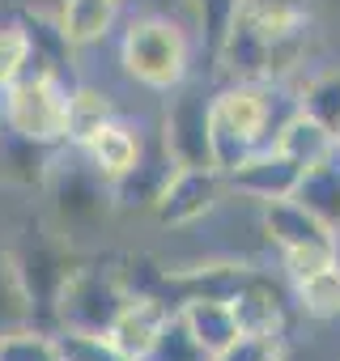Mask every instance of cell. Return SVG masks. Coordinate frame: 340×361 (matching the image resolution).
<instances>
[{"mask_svg":"<svg viewBox=\"0 0 340 361\" xmlns=\"http://www.w3.org/2000/svg\"><path fill=\"white\" fill-rule=\"evenodd\" d=\"M170 94H175V98L166 102L162 132H157L166 153L175 157L179 166H213V140H209V98L213 94H200L188 81L179 90H170Z\"/></svg>","mask_w":340,"mask_h":361,"instance_id":"7","label":"cell"},{"mask_svg":"<svg viewBox=\"0 0 340 361\" xmlns=\"http://www.w3.org/2000/svg\"><path fill=\"white\" fill-rule=\"evenodd\" d=\"M272 361H289V357H285V348H281V353H277V357H272Z\"/></svg>","mask_w":340,"mask_h":361,"instance_id":"33","label":"cell"},{"mask_svg":"<svg viewBox=\"0 0 340 361\" xmlns=\"http://www.w3.org/2000/svg\"><path fill=\"white\" fill-rule=\"evenodd\" d=\"M243 18L272 43L310 30V0H243Z\"/></svg>","mask_w":340,"mask_h":361,"instance_id":"18","label":"cell"},{"mask_svg":"<svg viewBox=\"0 0 340 361\" xmlns=\"http://www.w3.org/2000/svg\"><path fill=\"white\" fill-rule=\"evenodd\" d=\"M119 9H123V0H60L56 18L64 26V39L73 43V51H81V47L111 39Z\"/></svg>","mask_w":340,"mask_h":361,"instance_id":"16","label":"cell"},{"mask_svg":"<svg viewBox=\"0 0 340 361\" xmlns=\"http://www.w3.org/2000/svg\"><path fill=\"white\" fill-rule=\"evenodd\" d=\"M336 140H340V136H336Z\"/></svg>","mask_w":340,"mask_h":361,"instance_id":"35","label":"cell"},{"mask_svg":"<svg viewBox=\"0 0 340 361\" xmlns=\"http://www.w3.org/2000/svg\"><path fill=\"white\" fill-rule=\"evenodd\" d=\"M132 5L140 13H170V18H179V9H188V0H132Z\"/></svg>","mask_w":340,"mask_h":361,"instance_id":"31","label":"cell"},{"mask_svg":"<svg viewBox=\"0 0 340 361\" xmlns=\"http://www.w3.org/2000/svg\"><path fill=\"white\" fill-rule=\"evenodd\" d=\"M293 302L306 319H340V268H327L319 276H306L293 285Z\"/></svg>","mask_w":340,"mask_h":361,"instance_id":"24","label":"cell"},{"mask_svg":"<svg viewBox=\"0 0 340 361\" xmlns=\"http://www.w3.org/2000/svg\"><path fill=\"white\" fill-rule=\"evenodd\" d=\"M226 174L213 166H179L166 178V188L157 196V204L149 209L153 226L162 230H188L205 217H213V209L226 200Z\"/></svg>","mask_w":340,"mask_h":361,"instance_id":"5","label":"cell"},{"mask_svg":"<svg viewBox=\"0 0 340 361\" xmlns=\"http://www.w3.org/2000/svg\"><path fill=\"white\" fill-rule=\"evenodd\" d=\"M0 361H60L56 331H47L39 323L5 331L0 336Z\"/></svg>","mask_w":340,"mask_h":361,"instance_id":"26","label":"cell"},{"mask_svg":"<svg viewBox=\"0 0 340 361\" xmlns=\"http://www.w3.org/2000/svg\"><path fill=\"white\" fill-rule=\"evenodd\" d=\"M260 230L272 247L289 251V247H306V243H327L332 226H323L302 200L285 196V200H268L260 204Z\"/></svg>","mask_w":340,"mask_h":361,"instance_id":"14","label":"cell"},{"mask_svg":"<svg viewBox=\"0 0 340 361\" xmlns=\"http://www.w3.org/2000/svg\"><path fill=\"white\" fill-rule=\"evenodd\" d=\"M298 111V94L285 81H230L213 94V115L226 119L251 149L272 145L277 128Z\"/></svg>","mask_w":340,"mask_h":361,"instance_id":"4","label":"cell"},{"mask_svg":"<svg viewBox=\"0 0 340 361\" xmlns=\"http://www.w3.org/2000/svg\"><path fill=\"white\" fill-rule=\"evenodd\" d=\"M43 192H51V204H56V217H60V230L64 234H73L81 226H94L98 217L111 213V183H107L102 174H94V166L81 153H77L73 166H60L56 161V170H51V178H47Z\"/></svg>","mask_w":340,"mask_h":361,"instance_id":"6","label":"cell"},{"mask_svg":"<svg viewBox=\"0 0 340 361\" xmlns=\"http://www.w3.org/2000/svg\"><path fill=\"white\" fill-rule=\"evenodd\" d=\"M30 56H35V47H30V30H26L22 13L0 18V90L13 85L30 68Z\"/></svg>","mask_w":340,"mask_h":361,"instance_id":"25","label":"cell"},{"mask_svg":"<svg viewBox=\"0 0 340 361\" xmlns=\"http://www.w3.org/2000/svg\"><path fill=\"white\" fill-rule=\"evenodd\" d=\"M272 145H277L285 157H293L302 170L336 157V132H327L323 123H315V119H310V115H302V111H293V115L277 128Z\"/></svg>","mask_w":340,"mask_h":361,"instance_id":"17","label":"cell"},{"mask_svg":"<svg viewBox=\"0 0 340 361\" xmlns=\"http://www.w3.org/2000/svg\"><path fill=\"white\" fill-rule=\"evenodd\" d=\"M293 200H302L323 226H340V161H319V166H306L302 170V183L293 192Z\"/></svg>","mask_w":340,"mask_h":361,"instance_id":"20","label":"cell"},{"mask_svg":"<svg viewBox=\"0 0 340 361\" xmlns=\"http://www.w3.org/2000/svg\"><path fill=\"white\" fill-rule=\"evenodd\" d=\"M107 119H115L111 94H102L98 85H73V94H68V145L64 149H81Z\"/></svg>","mask_w":340,"mask_h":361,"instance_id":"21","label":"cell"},{"mask_svg":"<svg viewBox=\"0 0 340 361\" xmlns=\"http://www.w3.org/2000/svg\"><path fill=\"white\" fill-rule=\"evenodd\" d=\"M179 170V161L166 153V145H162V136L153 140V153H145L123 178H115L111 183V209H119V213H149L153 204H157V196H162V188H166V178Z\"/></svg>","mask_w":340,"mask_h":361,"instance_id":"11","label":"cell"},{"mask_svg":"<svg viewBox=\"0 0 340 361\" xmlns=\"http://www.w3.org/2000/svg\"><path fill=\"white\" fill-rule=\"evenodd\" d=\"M56 153H60V145L30 140V136L0 123V188L43 192L51 170H56Z\"/></svg>","mask_w":340,"mask_h":361,"instance_id":"9","label":"cell"},{"mask_svg":"<svg viewBox=\"0 0 340 361\" xmlns=\"http://www.w3.org/2000/svg\"><path fill=\"white\" fill-rule=\"evenodd\" d=\"M170 314H175V306H170L166 298H157V293H128L119 319H115L111 331H107V340H111L123 357L145 361L149 348L157 344L162 327L170 323Z\"/></svg>","mask_w":340,"mask_h":361,"instance_id":"10","label":"cell"},{"mask_svg":"<svg viewBox=\"0 0 340 361\" xmlns=\"http://www.w3.org/2000/svg\"><path fill=\"white\" fill-rule=\"evenodd\" d=\"M30 323H39L30 285L22 276L13 247H0V336L13 331V327H30Z\"/></svg>","mask_w":340,"mask_h":361,"instance_id":"19","label":"cell"},{"mask_svg":"<svg viewBox=\"0 0 340 361\" xmlns=\"http://www.w3.org/2000/svg\"><path fill=\"white\" fill-rule=\"evenodd\" d=\"M56 348H60V361H132L107 336H94V331H56Z\"/></svg>","mask_w":340,"mask_h":361,"instance_id":"28","label":"cell"},{"mask_svg":"<svg viewBox=\"0 0 340 361\" xmlns=\"http://www.w3.org/2000/svg\"><path fill=\"white\" fill-rule=\"evenodd\" d=\"M293 94H298L302 115H310L315 123H323L327 132L340 136V68H323V73L306 77Z\"/></svg>","mask_w":340,"mask_h":361,"instance_id":"22","label":"cell"},{"mask_svg":"<svg viewBox=\"0 0 340 361\" xmlns=\"http://www.w3.org/2000/svg\"><path fill=\"white\" fill-rule=\"evenodd\" d=\"M128 302V285L111 264H73L51 298L47 327L51 331H94L107 336Z\"/></svg>","mask_w":340,"mask_h":361,"instance_id":"2","label":"cell"},{"mask_svg":"<svg viewBox=\"0 0 340 361\" xmlns=\"http://www.w3.org/2000/svg\"><path fill=\"white\" fill-rule=\"evenodd\" d=\"M336 161H340V140H336Z\"/></svg>","mask_w":340,"mask_h":361,"instance_id":"34","label":"cell"},{"mask_svg":"<svg viewBox=\"0 0 340 361\" xmlns=\"http://www.w3.org/2000/svg\"><path fill=\"white\" fill-rule=\"evenodd\" d=\"M188 13H192V22H196V30H200L205 56L217 60V51H221L230 26H234L238 13H243V0H188Z\"/></svg>","mask_w":340,"mask_h":361,"instance_id":"23","label":"cell"},{"mask_svg":"<svg viewBox=\"0 0 340 361\" xmlns=\"http://www.w3.org/2000/svg\"><path fill=\"white\" fill-rule=\"evenodd\" d=\"M332 251H336V268H340V226L332 230Z\"/></svg>","mask_w":340,"mask_h":361,"instance_id":"32","label":"cell"},{"mask_svg":"<svg viewBox=\"0 0 340 361\" xmlns=\"http://www.w3.org/2000/svg\"><path fill=\"white\" fill-rule=\"evenodd\" d=\"M145 361H213V357L196 344V336L183 327L179 314H170V323L162 327V336H157V344L149 348Z\"/></svg>","mask_w":340,"mask_h":361,"instance_id":"27","label":"cell"},{"mask_svg":"<svg viewBox=\"0 0 340 361\" xmlns=\"http://www.w3.org/2000/svg\"><path fill=\"white\" fill-rule=\"evenodd\" d=\"M281 268H285L289 285H298V281H306V276H319V272H327V268H336L332 238H327V243H306V247L281 251Z\"/></svg>","mask_w":340,"mask_h":361,"instance_id":"29","label":"cell"},{"mask_svg":"<svg viewBox=\"0 0 340 361\" xmlns=\"http://www.w3.org/2000/svg\"><path fill=\"white\" fill-rule=\"evenodd\" d=\"M68 77L51 73L43 64H30L13 85L0 90V123L43 140V145H68Z\"/></svg>","mask_w":340,"mask_h":361,"instance_id":"3","label":"cell"},{"mask_svg":"<svg viewBox=\"0 0 340 361\" xmlns=\"http://www.w3.org/2000/svg\"><path fill=\"white\" fill-rule=\"evenodd\" d=\"M230 310H234L238 336H255V340H277L281 344V336H285V302L260 272H251L238 285V293L230 298Z\"/></svg>","mask_w":340,"mask_h":361,"instance_id":"13","label":"cell"},{"mask_svg":"<svg viewBox=\"0 0 340 361\" xmlns=\"http://www.w3.org/2000/svg\"><path fill=\"white\" fill-rule=\"evenodd\" d=\"M77 153L94 166V174H102L107 183H115V178H123V174L145 157V140H140L136 123H128V119L115 115V119H107Z\"/></svg>","mask_w":340,"mask_h":361,"instance_id":"12","label":"cell"},{"mask_svg":"<svg viewBox=\"0 0 340 361\" xmlns=\"http://www.w3.org/2000/svg\"><path fill=\"white\" fill-rule=\"evenodd\" d=\"M281 353L277 340H255V336H238L226 353H217L213 361H272Z\"/></svg>","mask_w":340,"mask_h":361,"instance_id":"30","label":"cell"},{"mask_svg":"<svg viewBox=\"0 0 340 361\" xmlns=\"http://www.w3.org/2000/svg\"><path fill=\"white\" fill-rule=\"evenodd\" d=\"M302 183V166L293 157H285L277 145H264L255 149L247 161H238L230 174H226V188L238 192L243 200H255V204H268V200H285L293 196Z\"/></svg>","mask_w":340,"mask_h":361,"instance_id":"8","label":"cell"},{"mask_svg":"<svg viewBox=\"0 0 340 361\" xmlns=\"http://www.w3.org/2000/svg\"><path fill=\"white\" fill-rule=\"evenodd\" d=\"M175 314L183 319V327L196 336V344H200L209 357L226 353V348L238 340L234 310H230V302H221V298H188V302L175 306Z\"/></svg>","mask_w":340,"mask_h":361,"instance_id":"15","label":"cell"},{"mask_svg":"<svg viewBox=\"0 0 340 361\" xmlns=\"http://www.w3.org/2000/svg\"><path fill=\"white\" fill-rule=\"evenodd\" d=\"M119 68L128 81L170 94L192 73V35L170 13H136L119 35Z\"/></svg>","mask_w":340,"mask_h":361,"instance_id":"1","label":"cell"}]
</instances>
